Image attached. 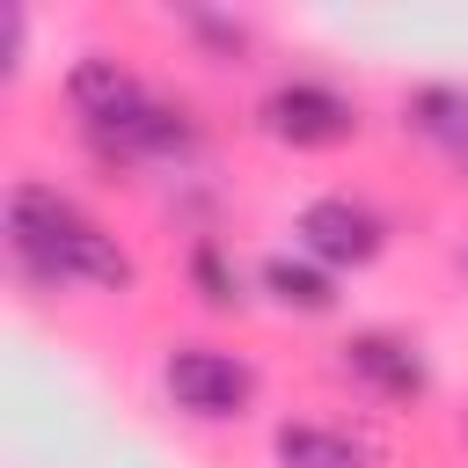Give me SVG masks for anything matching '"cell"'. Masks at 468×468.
I'll return each instance as SVG.
<instances>
[{
  "label": "cell",
  "instance_id": "obj_1",
  "mask_svg": "<svg viewBox=\"0 0 468 468\" xmlns=\"http://www.w3.org/2000/svg\"><path fill=\"white\" fill-rule=\"evenodd\" d=\"M7 249L37 285H102V292L139 285V263L124 256V241L102 234L73 197H58L44 183L7 190Z\"/></svg>",
  "mask_w": 468,
  "mask_h": 468
},
{
  "label": "cell",
  "instance_id": "obj_2",
  "mask_svg": "<svg viewBox=\"0 0 468 468\" xmlns=\"http://www.w3.org/2000/svg\"><path fill=\"white\" fill-rule=\"evenodd\" d=\"M161 388H168V402H176L183 417H197V424H234V417H249V402H256V366L234 358V351H219V344H168Z\"/></svg>",
  "mask_w": 468,
  "mask_h": 468
},
{
  "label": "cell",
  "instance_id": "obj_3",
  "mask_svg": "<svg viewBox=\"0 0 468 468\" xmlns=\"http://www.w3.org/2000/svg\"><path fill=\"white\" fill-rule=\"evenodd\" d=\"M256 124H263L278 146H300V154H322V146L358 139V110H351L329 80H278V88L256 102Z\"/></svg>",
  "mask_w": 468,
  "mask_h": 468
},
{
  "label": "cell",
  "instance_id": "obj_4",
  "mask_svg": "<svg viewBox=\"0 0 468 468\" xmlns=\"http://www.w3.org/2000/svg\"><path fill=\"white\" fill-rule=\"evenodd\" d=\"M300 249L322 263V271H366L380 249H388V219L373 212V205H358V197H314V205H300Z\"/></svg>",
  "mask_w": 468,
  "mask_h": 468
},
{
  "label": "cell",
  "instance_id": "obj_5",
  "mask_svg": "<svg viewBox=\"0 0 468 468\" xmlns=\"http://www.w3.org/2000/svg\"><path fill=\"white\" fill-rule=\"evenodd\" d=\"M344 373H351L358 388H373L380 402H417V395L431 388L424 351H417L410 336H388V329H358V336L344 344Z\"/></svg>",
  "mask_w": 468,
  "mask_h": 468
},
{
  "label": "cell",
  "instance_id": "obj_6",
  "mask_svg": "<svg viewBox=\"0 0 468 468\" xmlns=\"http://www.w3.org/2000/svg\"><path fill=\"white\" fill-rule=\"evenodd\" d=\"M146 95H154V88H146L132 66H117L110 51H88V58H73V73H66V102L80 110V124H88V132H102V124L132 117Z\"/></svg>",
  "mask_w": 468,
  "mask_h": 468
},
{
  "label": "cell",
  "instance_id": "obj_7",
  "mask_svg": "<svg viewBox=\"0 0 468 468\" xmlns=\"http://www.w3.org/2000/svg\"><path fill=\"white\" fill-rule=\"evenodd\" d=\"M256 278H263V292H271L285 314H329V307H336V285H329V271H322L314 256H285V249H278V256H263Z\"/></svg>",
  "mask_w": 468,
  "mask_h": 468
},
{
  "label": "cell",
  "instance_id": "obj_8",
  "mask_svg": "<svg viewBox=\"0 0 468 468\" xmlns=\"http://www.w3.org/2000/svg\"><path fill=\"white\" fill-rule=\"evenodd\" d=\"M402 124H410L417 139H431V146L468 154V88H446V80L417 88V95L402 102Z\"/></svg>",
  "mask_w": 468,
  "mask_h": 468
},
{
  "label": "cell",
  "instance_id": "obj_9",
  "mask_svg": "<svg viewBox=\"0 0 468 468\" xmlns=\"http://www.w3.org/2000/svg\"><path fill=\"white\" fill-rule=\"evenodd\" d=\"M271 461L278 468H366V446H351L329 424H278L271 431Z\"/></svg>",
  "mask_w": 468,
  "mask_h": 468
},
{
  "label": "cell",
  "instance_id": "obj_10",
  "mask_svg": "<svg viewBox=\"0 0 468 468\" xmlns=\"http://www.w3.org/2000/svg\"><path fill=\"white\" fill-rule=\"evenodd\" d=\"M190 285H197V300H205V307H219V314H234V307H241V271L227 263V249H219V241H197V249H190Z\"/></svg>",
  "mask_w": 468,
  "mask_h": 468
},
{
  "label": "cell",
  "instance_id": "obj_11",
  "mask_svg": "<svg viewBox=\"0 0 468 468\" xmlns=\"http://www.w3.org/2000/svg\"><path fill=\"white\" fill-rule=\"evenodd\" d=\"M190 29L219 51V66H241V51H249V29H241V22H227V15H190Z\"/></svg>",
  "mask_w": 468,
  "mask_h": 468
},
{
  "label": "cell",
  "instance_id": "obj_12",
  "mask_svg": "<svg viewBox=\"0 0 468 468\" xmlns=\"http://www.w3.org/2000/svg\"><path fill=\"white\" fill-rule=\"evenodd\" d=\"M22 66V7H0V73Z\"/></svg>",
  "mask_w": 468,
  "mask_h": 468
},
{
  "label": "cell",
  "instance_id": "obj_13",
  "mask_svg": "<svg viewBox=\"0 0 468 468\" xmlns=\"http://www.w3.org/2000/svg\"><path fill=\"white\" fill-rule=\"evenodd\" d=\"M461 168H468V154H461Z\"/></svg>",
  "mask_w": 468,
  "mask_h": 468
}]
</instances>
